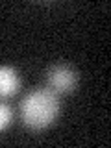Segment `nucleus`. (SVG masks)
<instances>
[{
  "instance_id": "f257e3e1",
  "label": "nucleus",
  "mask_w": 111,
  "mask_h": 148,
  "mask_svg": "<svg viewBox=\"0 0 111 148\" xmlns=\"http://www.w3.org/2000/svg\"><path fill=\"white\" fill-rule=\"evenodd\" d=\"M21 119L28 128L32 130H43L56 120L59 113V98L58 95L48 89V87H39V89L28 92L21 100L18 106Z\"/></svg>"
},
{
  "instance_id": "f03ea898",
  "label": "nucleus",
  "mask_w": 111,
  "mask_h": 148,
  "mask_svg": "<svg viewBox=\"0 0 111 148\" xmlns=\"http://www.w3.org/2000/svg\"><path fill=\"white\" fill-rule=\"evenodd\" d=\"M46 82L48 89H52L56 95L71 92L78 85V72L69 65H54L46 72Z\"/></svg>"
},
{
  "instance_id": "7ed1b4c3",
  "label": "nucleus",
  "mask_w": 111,
  "mask_h": 148,
  "mask_svg": "<svg viewBox=\"0 0 111 148\" xmlns=\"http://www.w3.org/2000/svg\"><path fill=\"white\" fill-rule=\"evenodd\" d=\"M21 87V78L15 69L6 67L2 65L0 67V96L6 98V96H13Z\"/></svg>"
},
{
  "instance_id": "20e7f679",
  "label": "nucleus",
  "mask_w": 111,
  "mask_h": 148,
  "mask_svg": "<svg viewBox=\"0 0 111 148\" xmlns=\"http://www.w3.org/2000/svg\"><path fill=\"white\" fill-rule=\"evenodd\" d=\"M11 122V109L6 104H0V132Z\"/></svg>"
}]
</instances>
